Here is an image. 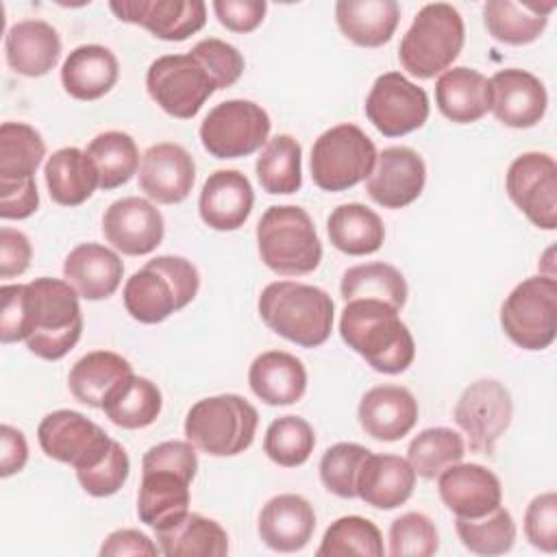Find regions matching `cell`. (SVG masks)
<instances>
[{
    "label": "cell",
    "mask_w": 557,
    "mask_h": 557,
    "mask_svg": "<svg viewBox=\"0 0 557 557\" xmlns=\"http://www.w3.org/2000/svg\"><path fill=\"white\" fill-rule=\"evenodd\" d=\"M335 20L344 37L355 46L379 48L392 39L400 7L396 0H339Z\"/></svg>",
    "instance_id": "33"
},
{
    "label": "cell",
    "mask_w": 557,
    "mask_h": 557,
    "mask_svg": "<svg viewBox=\"0 0 557 557\" xmlns=\"http://www.w3.org/2000/svg\"><path fill=\"white\" fill-rule=\"evenodd\" d=\"M440 548L435 522L420 513L407 511L389 524V555L392 557H431Z\"/></svg>",
    "instance_id": "48"
},
{
    "label": "cell",
    "mask_w": 557,
    "mask_h": 557,
    "mask_svg": "<svg viewBox=\"0 0 557 557\" xmlns=\"http://www.w3.org/2000/svg\"><path fill=\"white\" fill-rule=\"evenodd\" d=\"M261 261L276 274L302 276L322 261V244L311 215L296 205H272L257 224Z\"/></svg>",
    "instance_id": "5"
},
{
    "label": "cell",
    "mask_w": 557,
    "mask_h": 557,
    "mask_svg": "<svg viewBox=\"0 0 557 557\" xmlns=\"http://www.w3.org/2000/svg\"><path fill=\"white\" fill-rule=\"evenodd\" d=\"M492 89V113L498 122L509 128H531L535 126L548 104L544 83L520 67L498 70L490 78Z\"/></svg>",
    "instance_id": "21"
},
{
    "label": "cell",
    "mask_w": 557,
    "mask_h": 557,
    "mask_svg": "<svg viewBox=\"0 0 557 557\" xmlns=\"http://www.w3.org/2000/svg\"><path fill=\"white\" fill-rule=\"evenodd\" d=\"M198 470L196 446L170 440L146 450L137 516L150 529H168L189 511V485Z\"/></svg>",
    "instance_id": "1"
},
{
    "label": "cell",
    "mask_w": 557,
    "mask_h": 557,
    "mask_svg": "<svg viewBox=\"0 0 557 557\" xmlns=\"http://www.w3.org/2000/svg\"><path fill=\"white\" fill-rule=\"evenodd\" d=\"M4 57L9 67L22 76H46L59 63L61 37L44 20L15 22L4 35Z\"/></svg>",
    "instance_id": "27"
},
{
    "label": "cell",
    "mask_w": 557,
    "mask_h": 557,
    "mask_svg": "<svg viewBox=\"0 0 557 557\" xmlns=\"http://www.w3.org/2000/svg\"><path fill=\"white\" fill-rule=\"evenodd\" d=\"M357 418L372 440L396 442L416 426L418 400L407 387L376 385L361 396Z\"/></svg>",
    "instance_id": "23"
},
{
    "label": "cell",
    "mask_w": 557,
    "mask_h": 557,
    "mask_svg": "<svg viewBox=\"0 0 557 557\" xmlns=\"http://www.w3.org/2000/svg\"><path fill=\"white\" fill-rule=\"evenodd\" d=\"M385 553L383 535L379 527L361 516H342L329 524L322 544L315 550L318 557L339 555H366L381 557Z\"/></svg>",
    "instance_id": "45"
},
{
    "label": "cell",
    "mask_w": 557,
    "mask_h": 557,
    "mask_svg": "<svg viewBox=\"0 0 557 557\" xmlns=\"http://www.w3.org/2000/svg\"><path fill=\"white\" fill-rule=\"evenodd\" d=\"M196 181L194 157L172 141L152 144L139 163V189L154 202H183Z\"/></svg>",
    "instance_id": "20"
},
{
    "label": "cell",
    "mask_w": 557,
    "mask_h": 557,
    "mask_svg": "<svg viewBox=\"0 0 557 557\" xmlns=\"http://www.w3.org/2000/svg\"><path fill=\"white\" fill-rule=\"evenodd\" d=\"M442 503L459 518H479L503 503L498 476L481 463H455L437 476Z\"/></svg>",
    "instance_id": "22"
},
{
    "label": "cell",
    "mask_w": 557,
    "mask_h": 557,
    "mask_svg": "<svg viewBox=\"0 0 557 557\" xmlns=\"http://www.w3.org/2000/svg\"><path fill=\"white\" fill-rule=\"evenodd\" d=\"M131 472V461L128 455L124 450V446L120 442L113 440L107 457L96 463L94 468L87 470H78L76 479L81 483V487L96 498H104L111 496L115 492H120V487L126 483Z\"/></svg>",
    "instance_id": "49"
},
{
    "label": "cell",
    "mask_w": 557,
    "mask_h": 557,
    "mask_svg": "<svg viewBox=\"0 0 557 557\" xmlns=\"http://www.w3.org/2000/svg\"><path fill=\"white\" fill-rule=\"evenodd\" d=\"M148 96L172 117L191 120L215 89L213 78L191 54H163L146 72Z\"/></svg>",
    "instance_id": "12"
},
{
    "label": "cell",
    "mask_w": 557,
    "mask_h": 557,
    "mask_svg": "<svg viewBox=\"0 0 557 557\" xmlns=\"http://www.w3.org/2000/svg\"><path fill=\"white\" fill-rule=\"evenodd\" d=\"M133 372L128 359L111 350H91L83 355L67 374L74 398L87 407L102 409L107 396Z\"/></svg>",
    "instance_id": "34"
},
{
    "label": "cell",
    "mask_w": 557,
    "mask_h": 557,
    "mask_svg": "<svg viewBox=\"0 0 557 557\" xmlns=\"http://www.w3.org/2000/svg\"><path fill=\"white\" fill-rule=\"evenodd\" d=\"M524 535L527 540L544 550H557V494L544 492L535 496L524 511Z\"/></svg>",
    "instance_id": "52"
},
{
    "label": "cell",
    "mask_w": 557,
    "mask_h": 557,
    "mask_svg": "<svg viewBox=\"0 0 557 557\" xmlns=\"http://www.w3.org/2000/svg\"><path fill=\"white\" fill-rule=\"evenodd\" d=\"M33 298V324L26 346L33 355L57 361L65 357L83 333L78 292L61 278L39 276L28 283Z\"/></svg>",
    "instance_id": "7"
},
{
    "label": "cell",
    "mask_w": 557,
    "mask_h": 557,
    "mask_svg": "<svg viewBox=\"0 0 557 557\" xmlns=\"http://www.w3.org/2000/svg\"><path fill=\"white\" fill-rule=\"evenodd\" d=\"M124 265L115 250L87 242L72 248L63 261L65 281L85 300H104L115 294L122 283Z\"/></svg>",
    "instance_id": "26"
},
{
    "label": "cell",
    "mask_w": 557,
    "mask_h": 557,
    "mask_svg": "<svg viewBox=\"0 0 557 557\" xmlns=\"http://www.w3.org/2000/svg\"><path fill=\"white\" fill-rule=\"evenodd\" d=\"M313 446V426L300 416H281L265 429L263 453L281 468L302 466L311 457Z\"/></svg>",
    "instance_id": "46"
},
{
    "label": "cell",
    "mask_w": 557,
    "mask_h": 557,
    "mask_svg": "<svg viewBox=\"0 0 557 557\" xmlns=\"http://www.w3.org/2000/svg\"><path fill=\"white\" fill-rule=\"evenodd\" d=\"M372 450L355 442H337L324 450L320 459V481L322 485L339 496L355 498L357 496V474L361 463Z\"/></svg>",
    "instance_id": "47"
},
{
    "label": "cell",
    "mask_w": 557,
    "mask_h": 557,
    "mask_svg": "<svg viewBox=\"0 0 557 557\" xmlns=\"http://www.w3.org/2000/svg\"><path fill=\"white\" fill-rule=\"evenodd\" d=\"M511 394L496 379L470 383L461 392L453 413L457 426L468 435L470 450L479 455H494L496 442L511 424Z\"/></svg>",
    "instance_id": "13"
},
{
    "label": "cell",
    "mask_w": 557,
    "mask_h": 557,
    "mask_svg": "<svg viewBox=\"0 0 557 557\" xmlns=\"http://www.w3.org/2000/svg\"><path fill=\"white\" fill-rule=\"evenodd\" d=\"M463 455V437L448 426H431L420 431L407 448V461L411 463L416 476L426 481L437 479L446 468L459 463Z\"/></svg>",
    "instance_id": "43"
},
{
    "label": "cell",
    "mask_w": 557,
    "mask_h": 557,
    "mask_svg": "<svg viewBox=\"0 0 557 557\" xmlns=\"http://www.w3.org/2000/svg\"><path fill=\"white\" fill-rule=\"evenodd\" d=\"M257 531L268 548L296 553L309 544L315 531V511L298 494H278L261 507Z\"/></svg>",
    "instance_id": "25"
},
{
    "label": "cell",
    "mask_w": 557,
    "mask_h": 557,
    "mask_svg": "<svg viewBox=\"0 0 557 557\" xmlns=\"http://www.w3.org/2000/svg\"><path fill=\"white\" fill-rule=\"evenodd\" d=\"M435 104L455 124L476 122L492 109L490 81L466 65L446 70L435 83Z\"/></svg>",
    "instance_id": "31"
},
{
    "label": "cell",
    "mask_w": 557,
    "mask_h": 557,
    "mask_svg": "<svg viewBox=\"0 0 557 557\" xmlns=\"http://www.w3.org/2000/svg\"><path fill=\"white\" fill-rule=\"evenodd\" d=\"M100 178V189H115L133 178L139 168V152L135 139L122 131H104L96 135L87 150Z\"/></svg>",
    "instance_id": "41"
},
{
    "label": "cell",
    "mask_w": 557,
    "mask_h": 557,
    "mask_svg": "<svg viewBox=\"0 0 557 557\" xmlns=\"http://www.w3.org/2000/svg\"><path fill=\"white\" fill-rule=\"evenodd\" d=\"M376 163L374 141L357 124L324 131L311 148V178L324 191H346L366 181Z\"/></svg>",
    "instance_id": "9"
},
{
    "label": "cell",
    "mask_w": 557,
    "mask_h": 557,
    "mask_svg": "<svg viewBox=\"0 0 557 557\" xmlns=\"http://www.w3.org/2000/svg\"><path fill=\"white\" fill-rule=\"evenodd\" d=\"M270 115L252 100H224L200 124L202 148L215 159H239L268 144Z\"/></svg>",
    "instance_id": "11"
},
{
    "label": "cell",
    "mask_w": 557,
    "mask_h": 557,
    "mask_svg": "<svg viewBox=\"0 0 557 557\" xmlns=\"http://www.w3.org/2000/svg\"><path fill=\"white\" fill-rule=\"evenodd\" d=\"M33 246L22 231L2 226L0 228V276L13 278L28 270Z\"/></svg>",
    "instance_id": "55"
},
{
    "label": "cell",
    "mask_w": 557,
    "mask_h": 557,
    "mask_svg": "<svg viewBox=\"0 0 557 557\" xmlns=\"http://www.w3.org/2000/svg\"><path fill=\"white\" fill-rule=\"evenodd\" d=\"M39 207V191L35 178L7 181L0 178V218L24 220Z\"/></svg>",
    "instance_id": "53"
},
{
    "label": "cell",
    "mask_w": 557,
    "mask_h": 557,
    "mask_svg": "<svg viewBox=\"0 0 557 557\" xmlns=\"http://www.w3.org/2000/svg\"><path fill=\"white\" fill-rule=\"evenodd\" d=\"M511 202L544 231L557 228V163L546 152L516 157L505 176Z\"/></svg>",
    "instance_id": "15"
},
{
    "label": "cell",
    "mask_w": 557,
    "mask_h": 557,
    "mask_svg": "<svg viewBox=\"0 0 557 557\" xmlns=\"http://www.w3.org/2000/svg\"><path fill=\"white\" fill-rule=\"evenodd\" d=\"M339 335L376 372L400 374L413 363L416 342L398 309L387 302L348 300L342 309Z\"/></svg>",
    "instance_id": "2"
},
{
    "label": "cell",
    "mask_w": 557,
    "mask_h": 557,
    "mask_svg": "<svg viewBox=\"0 0 557 557\" xmlns=\"http://www.w3.org/2000/svg\"><path fill=\"white\" fill-rule=\"evenodd\" d=\"M104 239L120 252L139 257L152 252L165 233L161 211L146 198L126 196L109 205L102 215Z\"/></svg>",
    "instance_id": "19"
},
{
    "label": "cell",
    "mask_w": 557,
    "mask_h": 557,
    "mask_svg": "<svg viewBox=\"0 0 557 557\" xmlns=\"http://www.w3.org/2000/svg\"><path fill=\"white\" fill-rule=\"evenodd\" d=\"M426 183L422 157L407 146H389L376 154L372 174L366 178L368 196L385 209H403L418 200Z\"/></svg>",
    "instance_id": "18"
},
{
    "label": "cell",
    "mask_w": 557,
    "mask_h": 557,
    "mask_svg": "<svg viewBox=\"0 0 557 557\" xmlns=\"http://www.w3.org/2000/svg\"><path fill=\"white\" fill-rule=\"evenodd\" d=\"M331 244L350 257L372 255L383 246L385 226L381 218L361 202H346L331 211L326 220Z\"/></svg>",
    "instance_id": "37"
},
{
    "label": "cell",
    "mask_w": 557,
    "mask_h": 557,
    "mask_svg": "<svg viewBox=\"0 0 557 557\" xmlns=\"http://www.w3.org/2000/svg\"><path fill=\"white\" fill-rule=\"evenodd\" d=\"M109 9L120 22L144 26L163 41H185L207 22L200 0H115Z\"/></svg>",
    "instance_id": "17"
},
{
    "label": "cell",
    "mask_w": 557,
    "mask_h": 557,
    "mask_svg": "<svg viewBox=\"0 0 557 557\" xmlns=\"http://www.w3.org/2000/svg\"><path fill=\"white\" fill-rule=\"evenodd\" d=\"M28 461V444L20 429L11 424L0 426V476L7 479L24 470Z\"/></svg>",
    "instance_id": "57"
},
{
    "label": "cell",
    "mask_w": 557,
    "mask_h": 557,
    "mask_svg": "<svg viewBox=\"0 0 557 557\" xmlns=\"http://www.w3.org/2000/svg\"><path fill=\"white\" fill-rule=\"evenodd\" d=\"M46 157V144L37 128L24 122H2L0 126V178H35Z\"/></svg>",
    "instance_id": "42"
},
{
    "label": "cell",
    "mask_w": 557,
    "mask_h": 557,
    "mask_svg": "<svg viewBox=\"0 0 557 557\" xmlns=\"http://www.w3.org/2000/svg\"><path fill=\"white\" fill-rule=\"evenodd\" d=\"M252 205V185L239 170L209 174L198 198L200 218L213 231H237L248 220Z\"/></svg>",
    "instance_id": "24"
},
{
    "label": "cell",
    "mask_w": 557,
    "mask_h": 557,
    "mask_svg": "<svg viewBox=\"0 0 557 557\" xmlns=\"http://www.w3.org/2000/svg\"><path fill=\"white\" fill-rule=\"evenodd\" d=\"M189 52L209 72V76L215 83V89H226V87L235 85L244 72L242 52L235 46H231L218 37L198 41Z\"/></svg>",
    "instance_id": "50"
},
{
    "label": "cell",
    "mask_w": 557,
    "mask_h": 557,
    "mask_svg": "<svg viewBox=\"0 0 557 557\" xmlns=\"http://www.w3.org/2000/svg\"><path fill=\"white\" fill-rule=\"evenodd\" d=\"M200 287L196 265L185 257L161 255L137 270L124 285V307L133 320L157 324L187 307Z\"/></svg>",
    "instance_id": "4"
},
{
    "label": "cell",
    "mask_w": 557,
    "mask_h": 557,
    "mask_svg": "<svg viewBox=\"0 0 557 557\" xmlns=\"http://www.w3.org/2000/svg\"><path fill=\"white\" fill-rule=\"evenodd\" d=\"M342 298L348 300H359V298H370V300H381L387 302L394 309H403L407 302V283L400 270H396L389 263L383 261H372V263H361L352 265L342 274L339 283Z\"/></svg>",
    "instance_id": "39"
},
{
    "label": "cell",
    "mask_w": 557,
    "mask_h": 557,
    "mask_svg": "<svg viewBox=\"0 0 557 557\" xmlns=\"http://www.w3.org/2000/svg\"><path fill=\"white\" fill-rule=\"evenodd\" d=\"M37 440L50 459L67 463L76 472L100 463L113 444L102 426L72 409L48 413L37 426Z\"/></svg>",
    "instance_id": "14"
},
{
    "label": "cell",
    "mask_w": 557,
    "mask_h": 557,
    "mask_svg": "<svg viewBox=\"0 0 557 557\" xmlns=\"http://www.w3.org/2000/svg\"><path fill=\"white\" fill-rule=\"evenodd\" d=\"M154 540L168 557H224L226 531L211 518L187 511L176 524L154 531Z\"/></svg>",
    "instance_id": "36"
},
{
    "label": "cell",
    "mask_w": 557,
    "mask_h": 557,
    "mask_svg": "<svg viewBox=\"0 0 557 557\" xmlns=\"http://www.w3.org/2000/svg\"><path fill=\"white\" fill-rule=\"evenodd\" d=\"M257 409L237 394L209 396L191 405L185 418V437L211 457L244 453L257 433Z\"/></svg>",
    "instance_id": "8"
},
{
    "label": "cell",
    "mask_w": 557,
    "mask_h": 557,
    "mask_svg": "<svg viewBox=\"0 0 557 557\" xmlns=\"http://www.w3.org/2000/svg\"><path fill=\"white\" fill-rule=\"evenodd\" d=\"M44 176L50 198L61 207H78L100 187L94 161L76 146L52 152L44 165Z\"/></svg>",
    "instance_id": "32"
},
{
    "label": "cell",
    "mask_w": 557,
    "mask_h": 557,
    "mask_svg": "<svg viewBox=\"0 0 557 557\" xmlns=\"http://www.w3.org/2000/svg\"><path fill=\"white\" fill-rule=\"evenodd\" d=\"M416 485L411 463L398 455L370 453L357 474V496L374 509H396L409 500Z\"/></svg>",
    "instance_id": "28"
},
{
    "label": "cell",
    "mask_w": 557,
    "mask_h": 557,
    "mask_svg": "<svg viewBox=\"0 0 557 557\" xmlns=\"http://www.w3.org/2000/svg\"><path fill=\"white\" fill-rule=\"evenodd\" d=\"M555 2H513V0H487L483 4V22L487 33L509 46H524L535 41L546 24Z\"/></svg>",
    "instance_id": "35"
},
{
    "label": "cell",
    "mask_w": 557,
    "mask_h": 557,
    "mask_svg": "<svg viewBox=\"0 0 557 557\" xmlns=\"http://www.w3.org/2000/svg\"><path fill=\"white\" fill-rule=\"evenodd\" d=\"M120 76L115 54L100 44L74 48L61 67L63 89L76 100H98L109 94Z\"/></svg>",
    "instance_id": "30"
},
{
    "label": "cell",
    "mask_w": 557,
    "mask_h": 557,
    "mask_svg": "<svg viewBox=\"0 0 557 557\" xmlns=\"http://www.w3.org/2000/svg\"><path fill=\"white\" fill-rule=\"evenodd\" d=\"M248 385L265 405H294L307 389V370L298 357L285 350H265L250 363Z\"/></svg>",
    "instance_id": "29"
},
{
    "label": "cell",
    "mask_w": 557,
    "mask_h": 557,
    "mask_svg": "<svg viewBox=\"0 0 557 557\" xmlns=\"http://www.w3.org/2000/svg\"><path fill=\"white\" fill-rule=\"evenodd\" d=\"M466 28L459 11L448 2L424 4L413 17L409 30L398 46L403 70L416 78H433L444 74L459 57Z\"/></svg>",
    "instance_id": "6"
},
{
    "label": "cell",
    "mask_w": 557,
    "mask_h": 557,
    "mask_svg": "<svg viewBox=\"0 0 557 557\" xmlns=\"http://www.w3.org/2000/svg\"><path fill=\"white\" fill-rule=\"evenodd\" d=\"M302 148L292 135L268 139L257 157L255 170L259 185L268 194H296L302 185Z\"/></svg>",
    "instance_id": "40"
},
{
    "label": "cell",
    "mask_w": 557,
    "mask_h": 557,
    "mask_svg": "<svg viewBox=\"0 0 557 557\" xmlns=\"http://www.w3.org/2000/svg\"><path fill=\"white\" fill-rule=\"evenodd\" d=\"M455 531L461 544L474 555H503L516 542V522L503 505L479 518L457 516Z\"/></svg>",
    "instance_id": "44"
},
{
    "label": "cell",
    "mask_w": 557,
    "mask_h": 557,
    "mask_svg": "<svg viewBox=\"0 0 557 557\" xmlns=\"http://www.w3.org/2000/svg\"><path fill=\"white\" fill-rule=\"evenodd\" d=\"M505 335L524 350H544L557 333V281L546 274L518 283L500 305Z\"/></svg>",
    "instance_id": "10"
},
{
    "label": "cell",
    "mask_w": 557,
    "mask_h": 557,
    "mask_svg": "<svg viewBox=\"0 0 557 557\" xmlns=\"http://www.w3.org/2000/svg\"><path fill=\"white\" fill-rule=\"evenodd\" d=\"M429 109L426 91L400 72L381 74L366 98V115L385 137L418 131L429 120Z\"/></svg>",
    "instance_id": "16"
},
{
    "label": "cell",
    "mask_w": 557,
    "mask_h": 557,
    "mask_svg": "<svg viewBox=\"0 0 557 557\" xmlns=\"http://www.w3.org/2000/svg\"><path fill=\"white\" fill-rule=\"evenodd\" d=\"M2 313H0V339L2 344L26 342L33 324V298L30 285H2Z\"/></svg>",
    "instance_id": "51"
},
{
    "label": "cell",
    "mask_w": 557,
    "mask_h": 557,
    "mask_svg": "<svg viewBox=\"0 0 557 557\" xmlns=\"http://www.w3.org/2000/svg\"><path fill=\"white\" fill-rule=\"evenodd\" d=\"M257 309L270 331L302 348L322 346L333 331V298L315 285L274 281L263 287Z\"/></svg>",
    "instance_id": "3"
},
{
    "label": "cell",
    "mask_w": 557,
    "mask_h": 557,
    "mask_svg": "<svg viewBox=\"0 0 557 557\" xmlns=\"http://www.w3.org/2000/svg\"><path fill=\"white\" fill-rule=\"evenodd\" d=\"M161 548L154 544L146 533L137 529H117L107 535V540L100 546L102 557H124V555H148L154 557L159 555Z\"/></svg>",
    "instance_id": "56"
},
{
    "label": "cell",
    "mask_w": 557,
    "mask_h": 557,
    "mask_svg": "<svg viewBox=\"0 0 557 557\" xmlns=\"http://www.w3.org/2000/svg\"><path fill=\"white\" fill-rule=\"evenodd\" d=\"M163 407L161 389L146 376L131 374L104 400L102 411L122 429H144L152 424Z\"/></svg>",
    "instance_id": "38"
},
{
    "label": "cell",
    "mask_w": 557,
    "mask_h": 557,
    "mask_svg": "<svg viewBox=\"0 0 557 557\" xmlns=\"http://www.w3.org/2000/svg\"><path fill=\"white\" fill-rule=\"evenodd\" d=\"M213 11L218 22L233 33L255 30L268 11L263 0H213Z\"/></svg>",
    "instance_id": "54"
}]
</instances>
